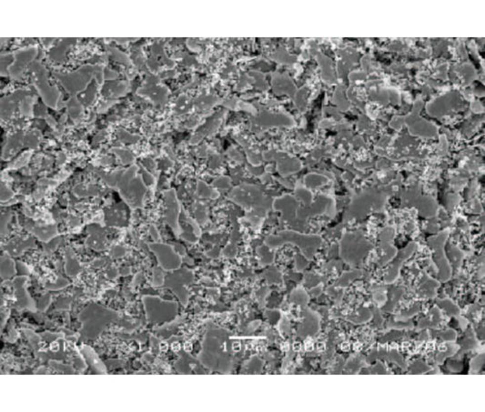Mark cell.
<instances>
[{"instance_id":"25","label":"cell","mask_w":485,"mask_h":412,"mask_svg":"<svg viewBox=\"0 0 485 412\" xmlns=\"http://www.w3.org/2000/svg\"><path fill=\"white\" fill-rule=\"evenodd\" d=\"M198 194H199V196L202 197L215 198V197H218V194H216V191L211 190L205 183H203L202 181H200L199 185H198Z\"/></svg>"},{"instance_id":"10","label":"cell","mask_w":485,"mask_h":412,"mask_svg":"<svg viewBox=\"0 0 485 412\" xmlns=\"http://www.w3.org/2000/svg\"><path fill=\"white\" fill-rule=\"evenodd\" d=\"M165 204H166V221L168 226H170L176 235H179L181 231L179 224V216L180 208L179 202L177 198L176 192L174 189H170L165 192Z\"/></svg>"},{"instance_id":"30","label":"cell","mask_w":485,"mask_h":412,"mask_svg":"<svg viewBox=\"0 0 485 412\" xmlns=\"http://www.w3.org/2000/svg\"><path fill=\"white\" fill-rule=\"evenodd\" d=\"M50 301H51V296L50 295H47V294H45L44 296H42L40 300V308L41 310H45L48 305L50 304Z\"/></svg>"},{"instance_id":"13","label":"cell","mask_w":485,"mask_h":412,"mask_svg":"<svg viewBox=\"0 0 485 412\" xmlns=\"http://www.w3.org/2000/svg\"><path fill=\"white\" fill-rule=\"evenodd\" d=\"M35 247L33 238H29L26 240L24 239H15L12 242H9L6 247V252L11 256L21 255L24 251L29 248Z\"/></svg>"},{"instance_id":"19","label":"cell","mask_w":485,"mask_h":412,"mask_svg":"<svg viewBox=\"0 0 485 412\" xmlns=\"http://www.w3.org/2000/svg\"><path fill=\"white\" fill-rule=\"evenodd\" d=\"M87 244L94 250H103L106 245V237L104 233L100 229H95L90 237L87 239Z\"/></svg>"},{"instance_id":"14","label":"cell","mask_w":485,"mask_h":412,"mask_svg":"<svg viewBox=\"0 0 485 412\" xmlns=\"http://www.w3.org/2000/svg\"><path fill=\"white\" fill-rule=\"evenodd\" d=\"M81 267L80 263L76 259L73 250L70 248L66 249V272L70 277H75L80 271Z\"/></svg>"},{"instance_id":"31","label":"cell","mask_w":485,"mask_h":412,"mask_svg":"<svg viewBox=\"0 0 485 412\" xmlns=\"http://www.w3.org/2000/svg\"><path fill=\"white\" fill-rule=\"evenodd\" d=\"M10 217L11 216L9 215V213L2 215V218H1V232H2V235L6 232L7 223H8V221L10 220Z\"/></svg>"},{"instance_id":"12","label":"cell","mask_w":485,"mask_h":412,"mask_svg":"<svg viewBox=\"0 0 485 412\" xmlns=\"http://www.w3.org/2000/svg\"><path fill=\"white\" fill-rule=\"evenodd\" d=\"M28 282V278L25 276H20L13 280V286L15 290V296L17 299V308L18 309L27 308L29 310H36V303L33 299L29 296L26 284Z\"/></svg>"},{"instance_id":"1","label":"cell","mask_w":485,"mask_h":412,"mask_svg":"<svg viewBox=\"0 0 485 412\" xmlns=\"http://www.w3.org/2000/svg\"><path fill=\"white\" fill-rule=\"evenodd\" d=\"M79 319L82 324L81 337L94 340L100 337L108 326L120 319V313L97 303H91L81 311Z\"/></svg>"},{"instance_id":"7","label":"cell","mask_w":485,"mask_h":412,"mask_svg":"<svg viewBox=\"0 0 485 412\" xmlns=\"http://www.w3.org/2000/svg\"><path fill=\"white\" fill-rule=\"evenodd\" d=\"M193 281L194 274L191 270L187 268H178L166 277L163 286L173 291L175 295L179 298L180 303L186 306L190 297L186 287L192 284Z\"/></svg>"},{"instance_id":"23","label":"cell","mask_w":485,"mask_h":412,"mask_svg":"<svg viewBox=\"0 0 485 412\" xmlns=\"http://www.w3.org/2000/svg\"><path fill=\"white\" fill-rule=\"evenodd\" d=\"M34 101H35V98H31V97H27L22 100L20 104V111L22 112V114L26 116H32Z\"/></svg>"},{"instance_id":"2","label":"cell","mask_w":485,"mask_h":412,"mask_svg":"<svg viewBox=\"0 0 485 412\" xmlns=\"http://www.w3.org/2000/svg\"><path fill=\"white\" fill-rule=\"evenodd\" d=\"M138 167L132 165L127 170L121 171L116 187L124 201L131 208H141L144 203L147 187L141 177L137 176Z\"/></svg>"},{"instance_id":"4","label":"cell","mask_w":485,"mask_h":412,"mask_svg":"<svg viewBox=\"0 0 485 412\" xmlns=\"http://www.w3.org/2000/svg\"><path fill=\"white\" fill-rule=\"evenodd\" d=\"M147 319L152 324H162L172 321L178 315V304L176 302L163 300L157 296L142 298Z\"/></svg>"},{"instance_id":"21","label":"cell","mask_w":485,"mask_h":412,"mask_svg":"<svg viewBox=\"0 0 485 412\" xmlns=\"http://www.w3.org/2000/svg\"><path fill=\"white\" fill-rule=\"evenodd\" d=\"M40 132H39L38 130H33L25 137L24 144L29 149H37L40 143Z\"/></svg>"},{"instance_id":"32","label":"cell","mask_w":485,"mask_h":412,"mask_svg":"<svg viewBox=\"0 0 485 412\" xmlns=\"http://www.w3.org/2000/svg\"><path fill=\"white\" fill-rule=\"evenodd\" d=\"M111 256H113L116 259L118 258H121V257H123V256L126 254V250L122 247H115L113 250H111Z\"/></svg>"},{"instance_id":"20","label":"cell","mask_w":485,"mask_h":412,"mask_svg":"<svg viewBox=\"0 0 485 412\" xmlns=\"http://www.w3.org/2000/svg\"><path fill=\"white\" fill-rule=\"evenodd\" d=\"M34 234L41 241L47 242L58 235V229L56 226H40L34 229Z\"/></svg>"},{"instance_id":"9","label":"cell","mask_w":485,"mask_h":412,"mask_svg":"<svg viewBox=\"0 0 485 412\" xmlns=\"http://www.w3.org/2000/svg\"><path fill=\"white\" fill-rule=\"evenodd\" d=\"M231 197L233 201L244 208H256L255 206H259L260 209H265L261 207L265 204V197L256 187H239L233 189Z\"/></svg>"},{"instance_id":"27","label":"cell","mask_w":485,"mask_h":412,"mask_svg":"<svg viewBox=\"0 0 485 412\" xmlns=\"http://www.w3.org/2000/svg\"><path fill=\"white\" fill-rule=\"evenodd\" d=\"M70 284V282L67 280V279H64L62 277H59L57 282L55 283H50V284H46V287L50 290V291H58V290H60V289H64L66 288V286Z\"/></svg>"},{"instance_id":"16","label":"cell","mask_w":485,"mask_h":412,"mask_svg":"<svg viewBox=\"0 0 485 412\" xmlns=\"http://www.w3.org/2000/svg\"><path fill=\"white\" fill-rule=\"evenodd\" d=\"M127 92V86L124 82H116L110 83L104 87L103 95L108 98H120L124 96Z\"/></svg>"},{"instance_id":"5","label":"cell","mask_w":485,"mask_h":412,"mask_svg":"<svg viewBox=\"0 0 485 412\" xmlns=\"http://www.w3.org/2000/svg\"><path fill=\"white\" fill-rule=\"evenodd\" d=\"M285 242H300L295 244H297L300 249H302L307 257H312L313 252L320 246L321 239L318 237H306L302 235L300 236L297 233L289 231L279 233L278 235L269 236L266 238V245L271 249L282 246Z\"/></svg>"},{"instance_id":"24","label":"cell","mask_w":485,"mask_h":412,"mask_svg":"<svg viewBox=\"0 0 485 412\" xmlns=\"http://www.w3.org/2000/svg\"><path fill=\"white\" fill-rule=\"evenodd\" d=\"M113 152L115 153L117 155V157L120 158V160L121 161L122 164H130L134 161V156L132 155V153H130L129 151L126 150H121V149H115Z\"/></svg>"},{"instance_id":"26","label":"cell","mask_w":485,"mask_h":412,"mask_svg":"<svg viewBox=\"0 0 485 412\" xmlns=\"http://www.w3.org/2000/svg\"><path fill=\"white\" fill-rule=\"evenodd\" d=\"M164 281H165L164 273L162 272L161 268L155 267L153 269V282H152V285L155 286V287H161V286L164 285Z\"/></svg>"},{"instance_id":"3","label":"cell","mask_w":485,"mask_h":412,"mask_svg":"<svg viewBox=\"0 0 485 412\" xmlns=\"http://www.w3.org/2000/svg\"><path fill=\"white\" fill-rule=\"evenodd\" d=\"M58 77L66 90L72 95L85 91L93 78L97 80L98 85H101L105 78L103 69L101 67L90 65L82 67L70 74L58 75Z\"/></svg>"},{"instance_id":"15","label":"cell","mask_w":485,"mask_h":412,"mask_svg":"<svg viewBox=\"0 0 485 412\" xmlns=\"http://www.w3.org/2000/svg\"><path fill=\"white\" fill-rule=\"evenodd\" d=\"M17 273L16 264L10 258V255H5L1 257V278L6 280L10 279Z\"/></svg>"},{"instance_id":"34","label":"cell","mask_w":485,"mask_h":412,"mask_svg":"<svg viewBox=\"0 0 485 412\" xmlns=\"http://www.w3.org/2000/svg\"><path fill=\"white\" fill-rule=\"evenodd\" d=\"M92 356H94V353H93V351H91V349H90V358H91V359H92ZM89 360V362H90V363H91V362H92L93 361V360ZM95 361H98V359H96V360H95Z\"/></svg>"},{"instance_id":"8","label":"cell","mask_w":485,"mask_h":412,"mask_svg":"<svg viewBox=\"0 0 485 412\" xmlns=\"http://www.w3.org/2000/svg\"><path fill=\"white\" fill-rule=\"evenodd\" d=\"M150 250L156 255L160 267L167 271H173L180 267L182 260L171 246L164 243H151Z\"/></svg>"},{"instance_id":"22","label":"cell","mask_w":485,"mask_h":412,"mask_svg":"<svg viewBox=\"0 0 485 412\" xmlns=\"http://www.w3.org/2000/svg\"><path fill=\"white\" fill-rule=\"evenodd\" d=\"M32 153L31 151H26L24 152L22 155H20L19 157L15 159L13 162L8 166L9 169H19V168H22L24 167L27 163L29 162V159H30V157H31Z\"/></svg>"},{"instance_id":"29","label":"cell","mask_w":485,"mask_h":412,"mask_svg":"<svg viewBox=\"0 0 485 412\" xmlns=\"http://www.w3.org/2000/svg\"><path fill=\"white\" fill-rule=\"evenodd\" d=\"M14 197V193L10 188H8L5 184L1 185V200L6 201L11 199Z\"/></svg>"},{"instance_id":"11","label":"cell","mask_w":485,"mask_h":412,"mask_svg":"<svg viewBox=\"0 0 485 412\" xmlns=\"http://www.w3.org/2000/svg\"><path fill=\"white\" fill-rule=\"evenodd\" d=\"M38 49L36 47L20 50L14 55V61L8 67L9 74L13 78H19L24 70L37 56Z\"/></svg>"},{"instance_id":"17","label":"cell","mask_w":485,"mask_h":412,"mask_svg":"<svg viewBox=\"0 0 485 412\" xmlns=\"http://www.w3.org/2000/svg\"><path fill=\"white\" fill-rule=\"evenodd\" d=\"M24 140H25V137L22 133H17L15 134L14 136H12L8 140V142L6 143V147L4 148V151H3L2 155H4L5 158H7L22 146Z\"/></svg>"},{"instance_id":"28","label":"cell","mask_w":485,"mask_h":412,"mask_svg":"<svg viewBox=\"0 0 485 412\" xmlns=\"http://www.w3.org/2000/svg\"><path fill=\"white\" fill-rule=\"evenodd\" d=\"M119 138L122 142H125V143H133V142H136L139 140V137L138 136H134L131 134L127 133L123 129H121L119 131Z\"/></svg>"},{"instance_id":"18","label":"cell","mask_w":485,"mask_h":412,"mask_svg":"<svg viewBox=\"0 0 485 412\" xmlns=\"http://www.w3.org/2000/svg\"><path fill=\"white\" fill-rule=\"evenodd\" d=\"M68 112L73 121H80L83 116V105L76 96L71 97L68 102Z\"/></svg>"},{"instance_id":"33","label":"cell","mask_w":485,"mask_h":412,"mask_svg":"<svg viewBox=\"0 0 485 412\" xmlns=\"http://www.w3.org/2000/svg\"><path fill=\"white\" fill-rule=\"evenodd\" d=\"M150 235L152 236V238H154L155 240H159L160 239V235L158 233V230L156 229V227L154 226H151L150 229Z\"/></svg>"},{"instance_id":"6","label":"cell","mask_w":485,"mask_h":412,"mask_svg":"<svg viewBox=\"0 0 485 412\" xmlns=\"http://www.w3.org/2000/svg\"><path fill=\"white\" fill-rule=\"evenodd\" d=\"M31 79L45 104L52 109H57L60 92L55 87L49 86L45 68L40 63H34L31 68Z\"/></svg>"}]
</instances>
